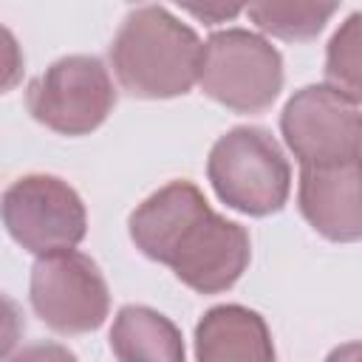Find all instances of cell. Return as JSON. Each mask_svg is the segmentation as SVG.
<instances>
[{"label":"cell","instance_id":"6da1fadb","mask_svg":"<svg viewBox=\"0 0 362 362\" xmlns=\"http://www.w3.org/2000/svg\"><path fill=\"white\" fill-rule=\"evenodd\" d=\"M130 238L150 257L201 294L229 288L249 263V235L209 209L201 189L173 181L130 215Z\"/></svg>","mask_w":362,"mask_h":362},{"label":"cell","instance_id":"7a4b0ae2","mask_svg":"<svg viewBox=\"0 0 362 362\" xmlns=\"http://www.w3.org/2000/svg\"><path fill=\"white\" fill-rule=\"evenodd\" d=\"M204 45L198 34L161 6L133 8L110 45L119 85L139 99L187 93L201 74Z\"/></svg>","mask_w":362,"mask_h":362},{"label":"cell","instance_id":"3957f363","mask_svg":"<svg viewBox=\"0 0 362 362\" xmlns=\"http://www.w3.org/2000/svg\"><path fill=\"white\" fill-rule=\"evenodd\" d=\"M206 173L218 198L246 215L277 212L291 187L288 161L263 127H235L223 133L212 144Z\"/></svg>","mask_w":362,"mask_h":362},{"label":"cell","instance_id":"277c9868","mask_svg":"<svg viewBox=\"0 0 362 362\" xmlns=\"http://www.w3.org/2000/svg\"><path fill=\"white\" fill-rule=\"evenodd\" d=\"M198 85L238 113H260L283 88V59L274 45L246 28L215 31L204 42Z\"/></svg>","mask_w":362,"mask_h":362},{"label":"cell","instance_id":"5b68a950","mask_svg":"<svg viewBox=\"0 0 362 362\" xmlns=\"http://www.w3.org/2000/svg\"><path fill=\"white\" fill-rule=\"evenodd\" d=\"M28 113L54 133L82 136L96 130L110 107L116 90L107 68L96 57H62L40 74L25 90Z\"/></svg>","mask_w":362,"mask_h":362},{"label":"cell","instance_id":"8992f818","mask_svg":"<svg viewBox=\"0 0 362 362\" xmlns=\"http://www.w3.org/2000/svg\"><path fill=\"white\" fill-rule=\"evenodd\" d=\"M280 130L303 167L362 158V113L328 85L300 88L283 107Z\"/></svg>","mask_w":362,"mask_h":362},{"label":"cell","instance_id":"52a82bcc","mask_svg":"<svg viewBox=\"0 0 362 362\" xmlns=\"http://www.w3.org/2000/svg\"><path fill=\"white\" fill-rule=\"evenodd\" d=\"M8 235L28 252L45 257L74 249L85 238V204L57 175L17 178L3 195Z\"/></svg>","mask_w":362,"mask_h":362},{"label":"cell","instance_id":"ba28073f","mask_svg":"<svg viewBox=\"0 0 362 362\" xmlns=\"http://www.w3.org/2000/svg\"><path fill=\"white\" fill-rule=\"evenodd\" d=\"M31 305L59 334L96 331L110 308L107 283L99 266L82 252L45 255L31 269Z\"/></svg>","mask_w":362,"mask_h":362},{"label":"cell","instance_id":"9c48e42d","mask_svg":"<svg viewBox=\"0 0 362 362\" xmlns=\"http://www.w3.org/2000/svg\"><path fill=\"white\" fill-rule=\"evenodd\" d=\"M300 212L328 240L362 238V158L303 167Z\"/></svg>","mask_w":362,"mask_h":362},{"label":"cell","instance_id":"30bf717a","mask_svg":"<svg viewBox=\"0 0 362 362\" xmlns=\"http://www.w3.org/2000/svg\"><path fill=\"white\" fill-rule=\"evenodd\" d=\"M198 362H274L269 328L257 311L215 305L195 328Z\"/></svg>","mask_w":362,"mask_h":362},{"label":"cell","instance_id":"8fae6325","mask_svg":"<svg viewBox=\"0 0 362 362\" xmlns=\"http://www.w3.org/2000/svg\"><path fill=\"white\" fill-rule=\"evenodd\" d=\"M119 362H184L181 331L147 305H124L110 328Z\"/></svg>","mask_w":362,"mask_h":362},{"label":"cell","instance_id":"7c38bea8","mask_svg":"<svg viewBox=\"0 0 362 362\" xmlns=\"http://www.w3.org/2000/svg\"><path fill=\"white\" fill-rule=\"evenodd\" d=\"M325 79L348 102L362 105V11L351 14L328 42Z\"/></svg>","mask_w":362,"mask_h":362},{"label":"cell","instance_id":"4fadbf2b","mask_svg":"<svg viewBox=\"0 0 362 362\" xmlns=\"http://www.w3.org/2000/svg\"><path fill=\"white\" fill-rule=\"evenodd\" d=\"M252 23L280 40H311L322 31L337 6L322 3H255L246 8Z\"/></svg>","mask_w":362,"mask_h":362},{"label":"cell","instance_id":"5bb4252c","mask_svg":"<svg viewBox=\"0 0 362 362\" xmlns=\"http://www.w3.org/2000/svg\"><path fill=\"white\" fill-rule=\"evenodd\" d=\"M8 362H76V356L57 342H34L20 348Z\"/></svg>","mask_w":362,"mask_h":362},{"label":"cell","instance_id":"9a60e30c","mask_svg":"<svg viewBox=\"0 0 362 362\" xmlns=\"http://www.w3.org/2000/svg\"><path fill=\"white\" fill-rule=\"evenodd\" d=\"M195 17H201L204 23H221V20H226V17H235L240 8L238 6H187Z\"/></svg>","mask_w":362,"mask_h":362},{"label":"cell","instance_id":"2e32d148","mask_svg":"<svg viewBox=\"0 0 362 362\" xmlns=\"http://www.w3.org/2000/svg\"><path fill=\"white\" fill-rule=\"evenodd\" d=\"M325 362H362V342H345L334 348Z\"/></svg>","mask_w":362,"mask_h":362}]
</instances>
